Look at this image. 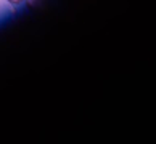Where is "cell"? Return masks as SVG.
Listing matches in <instances>:
<instances>
[{
  "instance_id": "cell-1",
  "label": "cell",
  "mask_w": 156,
  "mask_h": 144,
  "mask_svg": "<svg viewBox=\"0 0 156 144\" xmlns=\"http://www.w3.org/2000/svg\"><path fill=\"white\" fill-rule=\"evenodd\" d=\"M44 0H26V3H27V7L29 8H37L40 7V3H42Z\"/></svg>"
},
{
  "instance_id": "cell-2",
  "label": "cell",
  "mask_w": 156,
  "mask_h": 144,
  "mask_svg": "<svg viewBox=\"0 0 156 144\" xmlns=\"http://www.w3.org/2000/svg\"><path fill=\"white\" fill-rule=\"evenodd\" d=\"M7 2H8L10 5H15V7H16V5H21L24 0H7Z\"/></svg>"
}]
</instances>
